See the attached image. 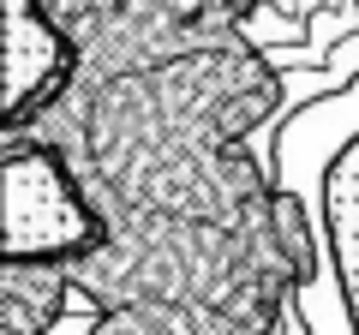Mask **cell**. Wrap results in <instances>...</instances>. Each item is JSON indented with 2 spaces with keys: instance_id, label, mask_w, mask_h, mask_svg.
<instances>
[{
  "instance_id": "cell-1",
  "label": "cell",
  "mask_w": 359,
  "mask_h": 335,
  "mask_svg": "<svg viewBox=\"0 0 359 335\" xmlns=\"http://www.w3.org/2000/svg\"><path fill=\"white\" fill-rule=\"evenodd\" d=\"M108 240L102 216L78 192L72 168L48 144H13L6 150V240H0V264H60L96 258V245Z\"/></svg>"
},
{
  "instance_id": "cell-2",
  "label": "cell",
  "mask_w": 359,
  "mask_h": 335,
  "mask_svg": "<svg viewBox=\"0 0 359 335\" xmlns=\"http://www.w3.org/2000/svg\"><path fill=\"white\" fill-rule=\"evenodd\" d=\"M72 42L42 6L30 0H6V90H0V126L18 132L48 108L54 96L72 84Z\"/></svg>"
},
{
  "instance_id": "cell-3",
  "label": "cell",
  "mask_w": 359,
  "mask_h": 335,
  "mask_svg": "<svg viewBox=\"0 0 359 335\" xmlns=\"http://www.w3.org/2000/svg\"><path fill=\"white\" fill-rule=\"evenodd\" d=\"M318 228H323V275L335 282L347 311V329L359 335V132L341 144V156L330 162V180L318 198Z\"/></svg>"
},
{
  "instance_id": "cell-4",
  "label": "cell",
  "mask_w": 359,
  "mask_h": 335,
  "mask_svg": "<svg viewBox=\"0 0 359 335\" xmlns=\"http://www.w3.org/2000/svg\"><path fill=\"white\" fill-rule=\"evenodd\" d=\"M66 294H72V275L66 270H42V264H6V335H42L60 317Z\"/></svg>"
}]
</instances>
